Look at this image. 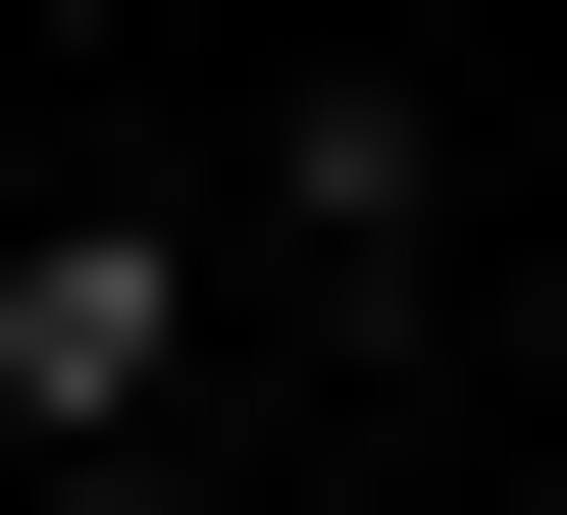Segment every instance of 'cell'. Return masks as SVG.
<instances>
[{
	"label": "cell",
	"mask_w": 567,
	"mask_h": 515,
	"mask_svg": "<svg viewBox=\"0 0 567 515\" xmlns=\"http://www.w3.org/2000/svg\"><path fill=\"white\" fill-rule=\"evenodd\" d=\"M258 515H413V464H258Z\"/></svg>",
	"instance_id": "3"
},
{
	"label": "cell",
	"mask_w": 567,
	"mask_h": 515,
	"mask_svg": "<svg viewBox=\"0 0 567 515\" xmlns=\"http://www.w3.org/2000/svg\"><path fill=\"white\" fill-rule=\"evenodd\" d=\"M207 258L310 309V361H413V309H464V155H413V103L310 52V103H258V155H207Z\"/></svg>",
	"instance_id": "2"
},
{
	"label": "cell",
	"mask_w": 567,
	"mask_h": 515,
	"mask_svg": "<svg viewBox=\"0 0 567 515\" xmlns=\"http://www.w3.org/2000/svg\"><path fill=\"white\" fill-rule=\"evenodd\" d=\"M207 206H0V515H155V464H207Z\"/></svg>",
	"instance_id": "1"
}]
</instances>
